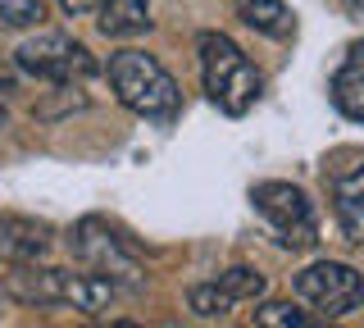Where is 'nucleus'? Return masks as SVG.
<instances>
[{"label": "nucleus", "mask_w": 364, "mask_h": 328, "mask_svg": "<svg viewBox=\"0 0 364 328\" xmlns=\"http://www.w3.org/2000/svg\"><path fill=\"white\" fill-rule=\"evenodd\" d=\"M5 292L23 305H73L82 314H100L114 301V282L96 274H73V269H50V265H9Z\"/></svg>", "instance_id": "nucleus-1"}, {"label": "nucleus", "mask_w": 364, "mask_h": 328, "mask_svg": "<svg viewBox=\"0 0 364 328\" xmlns=\"http://www.w3.org/2000/svg\"><path fill=\"white\" fill-rule=\"evenodd\" d=\"M196 51H200V78H205L210 100L223 110V115L242 119L246 110L259 100V73H255V64L246 60V51L237 46L228 32H200Z\"/></svg>", "instance_id": "nucleus-2"}, {"label": "nucleus", "mask_w": 364, "mask_h": 328, "mask_svg": "<svg viewBox=\"0 0 364 328\" xmlns=\"http://www.w3.org/2000/svg\"><path fill=\"white\" fill-rule=\"evenodd\" d=\"M109 87L132 115L141 119H168L178 115V83L155 55L146 51H119L109 55Z\"/></svg>", "instance_id": "nucleus-3"}, {"label": "nucleus", "mask_w": 364, "mask_h": 328, "mask_svg": "<svg viewBox=\"0 0 364 328\" xmlns=\"http://www.w3.org/2000/svg\"><path fill=\"white\" fill-rule=\"evenodd\" d=\"M14 64L32 78H46L55 87H68V83H87L96 78V55H91L82 41L64 37V32H41V37H28L23 46L14 51Z\"/></svg>", "instance_id": "nucleus-4"}, {"label": "nucleus", "mask_w": 364, "mask_h": 328, "mask_svg": "<svg viewBox=\"0 0 364 328\" xmlns=\"http://www.w3.org/2000/svg\"><path fill=\"white\" fill-rule=\"evenodd\" d=\"M296 297L323 319H341L364 301V278L341 260H314L310 269L296 274Z\"/></svg>", "instance_id": "nucleus-5"}, {"label": "nucleus", "mask_w": 364, "mask_h": 328, "mask_svg": "<svg viewBox=\"0 0 364 328\" xmlns=\"http://www.w3.org/2000/svg\"><path fill=\"white\" fill-rule=\"evenodd\" d=\"M250 201H255V210L273 223V233H278L282 246H314L318 223H314L310 196H305L301 187H291V183H255Z\"/></svg>", "instance_id": "nucleus-6"}, {"label": "nucleus", "mask_w": 364, "mask_h": 328, "mask_svg": "<svg viewBox=\"0 0 364 328\" xmlns=\"http://www.w3.org/2000/svg\"><path fill=\"white\" fill-rule=\"evenodd\" d=\"M68 246H73L77 260L96 265L109 282H123V287H141V282H146V278H141V265H136V255H132L128 246H123L100 219L73 223V233H68Z\"/></svg>", "instance_id": "nucleus-7"}, {"label": "nucleus", "mask_w": 364, "mask_h": 328, "mask_svg": "<svg viewBox=\"0 0 364 328\" xmlns=\"http://www.w3.org/2000/svg\"><path fill=\"white\" fill-rule=\"evenodd\" d=\"M50 251V228L37 219H23V214H5L0 219V260L9 265H32Z\"/></svg>", "instance_id": "nucleus-8"}, {"label": "nucleus", "mask_w": 364, "mask_h": 328, "mask_svg": "<svg viewBox=\"0 0 364 328\" xmlns=\"http://www.w3.org/2000/svg\"><path fill=\"white\" fill-rule=\"evenodd\" d=\"M333 210H337L341 233L364 246V164L333 178Z\"/></svg>", "instance_id": "nucleus-9"}, {"label": "nucleus", "mask_w": 364, "mask_h": 328, "mask_svg": "<svg viewBox=\"0 0 364 328\" xmlns=\"http://www.w3.org/2000/svg\"><path fill=\"white\" fill-rule=\"evenodd\" d=\"M237 18H242L246 28L273 37V41L296 37V14L282 5V0H237Z\"/></svg>", "instance_id": "nucleus-10"}, {"label": "nucleus", "mask_w": 364, "mask_h": 328, "mask_svg": "<svg viewBox=\"0 0 364 328\" xmlns=\"http://www.w3.org/2000/svg\"><path fill=\"white\" fill-rule=\"evenodd\" d=\"M100 32L105 37H141L151 28V9L146 0H100Z\"/></svg>", "instance_id": "nucleus-11"}, {"label": "nucleus", "mask_w": 364, "mask_h": 328, "mask_svg": "<svg viewBox=\"0 0 364 328\" xmlns=\"http://www.w3.org/2000/svg\"><path fill=\"white\" fill-rule=\"evenodd\" d=\"M328 96H333V105H337L346 119L364 123V69H355V64H341V69L333 73Z\"/></svg>", "instance_id": "nucleus-12"}, {"label": "nucleus", "mask_w": 364, "mask_h": 328, "mask_svg": "<svg viewBox=\"0 0 364 328\" xmlns=\"http://www.w3.org/2000/svg\"><path fill=\"white\" fill-rule=\"evenodd\" d=\"M255 324L259 328H337V324H328L323 314H314V310H296L291 301H264V305H255Z\"/></svg>", "instance_id": "nucleus-13"}, {"label": "nucleus", "mask_w": 364, "mask_h": 328, "mask_svg": "<svg viewBox=\"0 0 364 328\" xmlns=\"http://www.w3.org/2000/svg\"><path fill=\"white\" fill-rule=\"evenodd\" d=\"M219 282H223V292L232 301H259V297H264V274L250 269V265L228 269V274H219Z\"/></svg>", "instance_id": "nucleus-14"}, {"label": "nucleus", "mask_w": 364, "mask_h": 328, "mask_svg": "<svg viewBox=\"0 0 364 328\" xmlns=\"http://www.w3.org/2000/svg\"><path fill=\"white\" fill-rule=\"evenodd\" d=\"M187 301H191V310H196V314H205V319H214V314H228V310L237 305V301L223 292V282H219V278H214V282H196Z\"/></svg>", "instance_id": "nucleus-15"}, {"label": "nucleus", "mask_w": 364, "mask_h": 328, "mask_svg": "<svg viewBox=\"0 0 364 328\" xmlns=\"http://www.w3.org/2000/svg\"><path fill=\"white\" fill-rule=\"evenodd\" d=\"M46 18L41 0H0V28H37Z\"/></svg>", "instance_id": "nucleus-16"}, {"label": "nucleus", "mask_w": 364, "mask_h": 328, "mask_svg": "<svg viewBox=\"0 0 364 328\" xmlns=\"http://www.w3.org/2000/svg\"><path fill=\"white\" fill-rule=\"evenodd\" d=\"M60 5L68 9V14H91V9H96L100 0H60Z\"/></svg>", "instance_id": "nucleus-17"}, {"label": "nucleus", "mask_w": 364, "mask_h": 328, "mask_svg": "<svg viewBox=\"0 0 364 328\" xmlns=\"http://www.w3.org/2000/svg\"><path fill=\"white\" fill-rule=\"evenodd\" d=\"M346 64H355V69H364V41H355V46H350V55H346Z\"/></svg>", "instance_id": "nucleus-18"}, {"label": "nucleus", "mask_w": 364, "mask_h": 328, "mask_svg": "<svg viewBox=\"0 0 364 328\" xmlns=\"http://www.w3.org/2000/svg\"><path fill=\"white\" fill-rule=\"evenodd\" d=\"M0 87H9V69H5V60H0Z\"/></svg>", "instance_id": "nucleus-19"}, {"label": "nucleus", "mask_w": 364, "mask_h": 328, "mask_svg": "<svg viewBox=\"0 0 364 328\" xmlns=\"http://www.w3.org/2000/svg\"><path fill=\"white\" fill-rule=\"evenodd\" d=\"M346 5H350V9H355V14H364V0H346Z\"/></svg>", "instance_id": "nucleus-20"}, {"label": "nucleus", "mask_w": 364, "mask_h": 328, "mask_svg": "<svg viewBox=\"0 0 364 328\" xmlns=\"http://www.w3.org/2000/svg\"><path fill=\"white\" fill-rule=\"evenodd\" d=\"M109 328H136V324H128V319H119V324H109Z\"/></svg>", "instance_id": "nucleus-21"}, {"label": "nucleus", "mask_w": 364, "mask_h": 328, "mask_svg": "<svg viewBox=\"0 0 364 328\" xmlns=\"http://www.w3.org/2000/svg\"><path fill=\"white\" fill-rule=\"evenodd\" d=\"M0 123H5V100H0Z\"/></svg>", "instance_id": "nucleus-22"}]
</instances>
